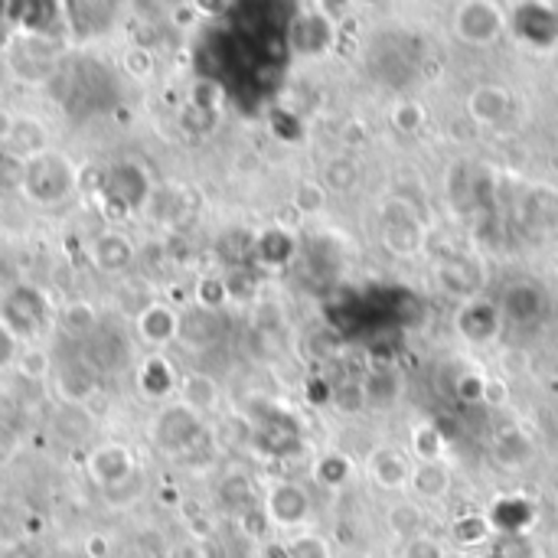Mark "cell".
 <instances>
[{"label":"cell","instance_id":"obj_1","mask_svg":"<svg viewBox=\"0 0 558 558\" xmlns=\"http://www.w3.org/2000/svg\"><path fill=\"white\" fill-rule=\"evenodd\" d=\"M131 461H134V458H131L128 448H121V445H105V448L95 451V458H92V474H95V481L114 487V484H124V477L131 474Z\"/></svg>","mask_w":558,"mask_h":558},{"label":"cell","instance_id":"obj_4","mask_svg":"<svg viewBox=\"0 0 558 558\" xmlns=\"http://www.w3.org/2000/svg\"><path fill=\"white\" fill-rule=\"evenodd\" d=\"M141 383H144V389L150 392V396H163V392H170V376H167V366H163V360H150L147 366H144V376H141Z\"/></svg>","mask_w":558,"mask_h":558},{"label":"cell","instance_id":"obj_7","mask_svg":"<svg viewBox=\"0 0 558 558\" xmlns=\"http://www.w3.org/2000/svg\"><path fill=\"white\" fill-rule=\"evenodd\" d=\"M13 353H16V337L0 324V369L13 360Z\"/></svg>","mask_w":558,"mask_h":558},{"label":"cell","instance_id":"obj_8","mask_svg":"<svg viewBox=\"0 0 558 558\" xmlns=\"http://www.w3.org/2000/svg\"><path fill=\"white\" fill-rule=\"evenodd\" d=\"M124 65H128L134 75H144V72H147V65H150V59H147V52H144V49H131V52L124 56Z\"/></svg>","mask_w":558,"mask_h":558},{"label":"cell","instance_id":"obj_3","mask_svg":"<svg viewBox=\"0 0 558 558\" xmlns=\"http://www.w3.org/2000/svg\"><path fill=\"white\" fill-rule=\"evenodd\" d=\"M137 327H141V337H144L147 343H167V340H173V333H177V317H173V311L154 304V307H147V311L141 314Z\"/></svg>","mask_w":558,"mask_h":558},{"label":"cell","instance_id":"obj_5","mask_svg":"<svg viewBox=\"0 0 558 558\" xmlns=\"http://www.w3.org/2000/svg\"><path fill=\"white\" fill-rule=\"evenodd\" d=\"M65 324H69V330L75 333H85V330H95V311L88 307V304H72L69 307V314H65Z\"/></svg>","mask_w":558,"mask_h":558},{"label":"cell","instance_id":"obj_9","mask_svg":"<svg viewBox=\"0 0 558 558\" xmlns=\"http://www.w3.org/2000/svg\"><path fill=\"white\" fill-rule=\"evenodd\" d=\"M13 131H16V121L7 111H0V144H10L13 141Z\"/></svg>","mask_w":558,"mask_h":558},{"label":"cell","instance_id":"obj_2","mask_svg":"<svg viewBox=\"0 0 558 558\" xmlns=\"http://www.w3.org/2000/svg\"><path fill=\"white\" fill-rule=\"evenodd\" d=\"M92 255H95V265L101 271H124L134 258V242L124 239L121 232H105L95 239Z\"/></svg>","mask_w":558,"mask_h":558},{"label":"cell","instance_id":"obj_6","mask_svg":"<svg viewBox=\"0 0 558 558\" xmlns=\"http://www.w3.org/2000/svg\"><path fill=\"white\" fill-rule=\"evenodd\" d=\"M20 369H23V376H29V379H39L43 376V369H46V353H26L23 356V363H20Z\"/></svg>","mask_w":558,"mask_h":558},{"label":"cell","instance_id":"obj_11","mask_svg":"<svg viewBox=\"0 0 558 558\" xmlns=\"http://www.w3.org/2000/svg\"><path fill=\"white\" fill-rule=\"evenodd\" d=\"M7 43H10V29H7V23L0 20V49H3Z\"/></svg>","mask_w":558,"mask_h":558},{"label":"cell","instance_id":"obj_10","mask_svg":"<svg viewBox=\"0 0 558 558\" xmlns=\"http://www.w3.org/2000/svg\"><path fill=\"white\" fill-rule=\"evenodd\" d=\"M105 549H108V546H105V539H101V543H98V539H92V543H88V556L92 558H105Z\"/></svg>","mask_w":558,"mask_h":558}]
</instances>
